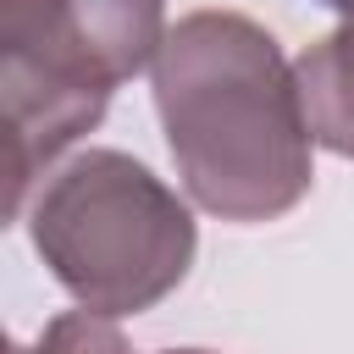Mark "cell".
<instances>
[{
    "instance_id": "obj_1",
    "label": "cell",
    "mask_w": 354,
    "mask_h": 354,
    "mask_svg": "<svg viewBox=\"0 0 354 354\" xmlns=\"http://www.w3.org/2000/svg\"><path fill=\"white\" fill-rule=\"evenodd\" d=\"M155 111L188 199L254 227L310 194V116L282 44L243 11H188L155 66Z\"/></svg>"
},
{
    "instance_id": "obj_2",
    "label": "cell",
    "mask_w": 354,
    "mask_h": 354,
    "mask_svg": "<svg viewBox=\"0 0 354 354\" xmlns=\"http://www.w3.org/2000/svg\"><path fill=\"white\" fill-rule=\"evenodd\" d=\"M166 33V0H0L11 216L44 166L100 127L111 94L155 66Z\"/></svg>"
},
{
    "instance_id": "obj_3",
    "label": "cell",
    "mask_w": 354,
    "mask_h": 354,
    "mask_svg": "<svg viewBox=\"0 0 354 354\" xmlns=\"http://www.w3.org/2000/svg\"><path fill=\"white\" fill-rule=\"evenodd\" d=\"M28 238L44 271L105 321L177 293L199 249L194 210L122 149H83L50 171L28 205Z\"/></svg>"
},
{
    "instance_id": "obj_4",
    "label": "cell",
    "mask_w": 354,
    "mask_h": 354,
    "mask_svg": "<svg viewBox=\"0 0 354 354\" xmlns=\"http://www.w3.org/2000/svg\"><path fill=\"white\" fill-rule=\"evenodd\" d=\"M293 77L315 144L354 160V17H343V28H332L326 39H315L293 61Z\"/></svg>"
},
{
    "instance_id": "obj_5",
    "label": "cell",
    "mask_w": 354,
    "mask_h": 354,
    "mask_svg": "<svg viewBox=\"0 0 354 354\" xmlns=\"http://www.w3.org/2000/svg\"><path fill=\"white\" fill-rule=\"evenodd\" d=\"M11 354H133L127 337L105 321V315H88V310H72V315H55L39 343H17ZM160 354H216V348H160Z\"/></svg>"
},
{
    "instance_id": "obj_6",
    "label": "cell",
    "mask_w": 354,
    "mask_h": 354,
    "mask_svg": "<svg viewBox=\"0 0 354 354\" xmlns=\"http://www.w3.org/2000/svg\"><path fill=\"white\" fill-rule=\"evenodd\" d=\"M315 6H326V11H343V17H354V0H315Z\"/></svg>"
}]
</instances>
